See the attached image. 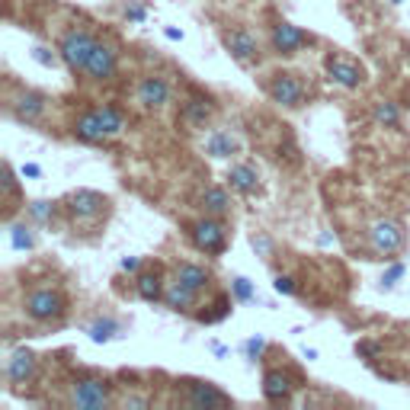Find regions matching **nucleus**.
<instances>
[{
	"label": "nucleus",
	"mask_w": 410,
	"mask_h": 410,
	"mask_svg": "<svg viewBox=\"0 0 410 410\" xmlns=\"http://www.w3.org/2000/svg\"><path fill=\"white\" fill-rule=\"evenodd\" d=\"M407 103H410V93H407Z\"/></svg>",
	"instance_id": "44"
},
{
	"label": "nucleus",
	"mask_w": 410,
	"mask_h": 410,
	"mask_svg": "<svg viewBox=\"0 0 410 410\" xmlns=\"http://www.w3.org/2000/svg\"><path fill=\"white\" fill-rule=\"evenodd\" d=\"M164 289H167V282L160 279V272H138V279H135V292H138L141 301H164Z\"/></svg>",
	"instance_id": "24"
},
{
	"label": "nucleus",
	"mask_w": 410,
	"mask_h": 410,
	"mask_svg": "<svg viewBox=\"0 0 410 410\" xmlns=\"http://www.w3.org/2000/svg\"><path fill=\"white\" fill-rule=\"evenodd\" d=\"M270 42H272V52H276V55L289 58V55H295V52H301L308 45V32L299 29V26H292V23H276Z\"/></svg>",
	"instance_id": "10"
},
{
	"label": "nucleus",
	"mask_w": 410,
	"mask_h": 410,
	"mask_svg": "<svg viewBox=\"0 0 410 410\" xmlns=\"http://www.w3.org/2000/svg\"><path fill=\"white\" fill-rule=\"evenodd\" d=\"M368 241H372V251H375L378 257L391 260L404 247V228L397 222H391V218H378V222H372V228H368Z\"/></svg>",
	"instance_id": "8"
},
{
	"label": "nucleus",
	"mask_w": 410,
	"mask_h": 410,
	"mask_svg": "<svg viewBox=\"0 0 410 410\" xmlns=\"http://www.w3.org/2000/svg\"><path fill=\"white\" fill-rule=\"evenodd\" d=\"M135 97H138V103L145 106V109H151V112L164 109V106L170 103V84L164 80V77H141Z\"/></svg>",
	"instance_id": "12"
},
{
	"label": "nucleus",
	"mask_w": 410,
	"mask_h": 410,
	"mask_svg": "<svg viewBox=\"0 0 410 410\" xmlns=\"http://www.w3.org/2000/svg\"><path fill=\"white\" fill-rule=\"evenodd\" d=\"M407 180H410V167H407Z\"/></svg>",
	"instance_id": "43"
},
{
	"label": "nucleus",
	"mask_w": 410,
	"mask_h": 410,
	"mask_svg": "<svg viewBox=\"0 0 410 410\" xmlns=\"http://www.w3.org/2000/svg\"><path fill=\"white\" fill-rule=\"evenodd\" d=\"M372 119H375L378 126H385V128H397V126H401V106L391 103V100H378L375 109H372Z\"/></svg>",
	"instance_id": "25"
},
{
	"label": "nucleus",
	"mask_w": 410,
	"mask_h": 410,
	"mask_svg": "<svg viewBox=\"0 0 410 410\" xmlns=\"http://www.w3.org/2000/svg\"><path fill=\"white\" fill-rule=\"evenodd\" d=\"M228 183L234 193L241 195H253L260 189V174L251 167V164H234V167L228 170Z\"/></svg>",
	"instance_id": "21"
},
{
	"label": "nucleus",
	"mask_w": 410,
	"mask_h": 410,
	"mask_svg": "<svg viewBox=\"0 0 410 410\" xmlns=\"http://www.w3.org/2000/svg\"><path fill=\"white\" fill-rule=\"evenodd\" d=\"M10 243H13L16 251H32L35 247L32 228H29V224H13V228H10Z\"/></svg>",
	"instance_id": "28"
},
{
	"label": "nucleus",
	"mask_w": 410,
	"mask_h": 410,
	"mask_svg": "<svg viewBox=\"0 0 410 410\" xmlns=\"http://www.w3.org/2000/svg\"><path fill=\"white\" fill-rule=\"evenodd\" d=\"M189 241L199 253L205 257H222L224 247H228V228H224L222 218L215 215H202L199 222L189 224Z\"/></svg>",
	"instance_id": "1"
},
{
	"label": "nucleus",
	"mask_w": 410,
	"mask_h": 410,
	"mask_svg": "<svg viewBox=\"0 0 410 410\" xmlns=\"http://www.w3.org/2000/svg\"><path fill=\"white\" fill-rule=\"evenodd\" d=\"M231 295H234V301H253V285H251V279H243V276L231 279Z\"/></svg>",
	"instance_id": "30"
},
{
	"label": "nucleus",
	"mask_w": 410,
	"mask_h": 410,
	"mask_svg": "<svg viewBox=\"0 0 410 410\" xmlns=\"http://www.w3.org/2000/svg\"><path fill=\"white\" fill-rule=\"evenodd\" d=\"M87 334H90L93 343H106V340H112L116 334H122V324H119L116 318H97Z\"/></svg>",
	"instance_id": "26"
},
{
	"label": "nucleus",
	"mask_w": 410,
	"mask_h": 410,
	"mask_svg": "<svg viewBox=\"0 0 410 410\" xmlns=\"http://www.w3.org/2000/svg\"><path fill=\"white\" fill-rule=\"evenodd\" d=\"M119 71V52L106 42H97L90 52V61H87V74L93 80H112Z\"/></svg>",
	"instance_id": "11"
},
{
	"label": "nucleus",
	"mask_w": 410,
	"mask_h": 410,
	"mask_svg": "<svg viewBox=\"0 0 410 410\" xmlns=\"http://www.w3.org/2000/svg\"><path fill=\"white\" fill-rule=\"evenodd\" d=\"M272 289H276L279 295H295V292H299V285H295V279H292V276H276Z\"/></svg>",
	"instance_id": "31"
},
{
	"label": "nucleus",
	"mask_w": 410,
	"mask_h": 410,
	"mask_svg": "<svg viewBox=\"0 0 410 410\" xmlns=\"http://www.w3.org/2000/svg\"><path fill=\"white\" fill-rule=\"evenodd\" d=\"M23 308H26V314L32 320H39V324H52V320L64 318V311H68V299H64V292H58V289H32V292L26 295V301H23Z\"/></svg>",
	"instance_id": "3"
},
{
	"label": "nucleus",
	"mask_w": 410,
	"mask_h": 410,
	"mask_svg": "<svg viewBox=\"0 0 410 410\" xmlns=\"http://www.w3.org/2000/svg\"><path fill=\"white\" fill-rule=\"evenodd\" d=\"M237 151H241V141L231 132H212L209 138H205V154L215 160H228V157H234Z\"/></svg>",
	"instance_id": "23"
},
{
	"label": "nucleus",
	"mask_w": 410,
	"mask_h": 410,
	"mask_svg": "<svg viewBox=\"0 0 410 410\" xmlns=\"http://www.w3.org/2000/svg\"><path fill=\"white\" fill-rule=\"evenodd\" d=\"M23 176L35 180V176H42V167H39V164H26V167H23Z\"/></svg>",
	"instance_id": "39"
},
{
	"label": "nucleus",
	"mask_w": 410,
	"mask_h": 410,
	"mask_svg": "<svg viewBox=\"0 0 410 410\" xmlns=\"http://www.w3.org/2000/svg\"><path fill=\"white\" fill-rule=\"evenodd\" d=\"M100 39H93L87 29H68L58 42V55L68 64L71 74H87V61H90V52Z\"/></svg>",
	"instance_id": "2"
},
{
	"label": "nucleus",
	"mask_w": 410,
	"mask_h": 410,
	"mask_svg": "<svg viewBox=\"0 0 410 410\" xmlns=\"http://www.w3.org/2000/svg\"><path fill=\"white\" fill-rule=\"evenodd\" d=\"M112 401V385L103 378H80L71 385V404L77 410H100Z\"/></svg>",
	"instance_id": "4"
},
{
	"label": "nucleus",
	"mask_w": 410,
	"mask_h": 410,
	"mask_svg": "<svg viewBox=\"0 0 410 410\" xmlns=\"http://www.w3.org/2000/svg\"><path fill=\"white\" fill-rule=\"evenodd\" d=\"M45 109H49V100L35 90H23L20 97L10 103V112H13L20 122H26V126H35V122L45 116Z\"/></svg>",
	"instance_id": "14"
},
{
	"label": "nucleus",
	"mask_w": 410,
	"mask_h": 410,
	"mask_svg": "<svg viewBox=\"0 0 410 410\" xmlns=\"http://www.w3.org/2000/svg\"><path fill=\"white\" fill-rule=\"evenodd\" d=\"M324 68H327V77H330L334 84L346 87V90H356V87H362V80H366L359 64L346 61V58H340V55H330L324 61Z\"/></svg>",
	"instance_id": "13"
},
{
	"label": "nucleus",
	"mask_w": 410,
	"mask_h": 410,
	"mask_svg": "<svg viewBox=\"0 0 410 410\" xmlns=\"http://www.w3.org/2000/svg\"><path fill=\"white\" fill-rule=\"evenodd\" d=\"M407 64H410V45H407Z\"/></svg>",
	"instance_id": "42"
},
{
	"label": "nucleus",
	"mask_w": 410,
	"mask_h": 410,
	"mask_svg": "<svg viewBox=\"0 0 410 410\" xmlns=\"http://www.w3.org/2000/svg\"><path fill=\"white\" fill-rule=\"evenodd\" d=\"M388 4H394V7H397V4H404V0H388Z\"/></svg>",
	"instance_id": "41"
},
{
	"label": "nucleus",
	"mask_w": 410,
	"mask_h": 410,
	"mask_svg": "<svg viewBox=\"0 0 410 410\" xmlns=\"http://www.w3.org/2000/svg\"><path fill=\"white\" fill-rule=\"evenodd\" d=\"M147 16V10L141 7V4H132V7H126V20H132V23H141Z\"/></svg>",
	"instance_id": "36"
},
{
	"label": "nucleus",
	"mask_w": 410,
	"mask_h": 410,
	"mask_svg": "<svg viewBox=\"0 0 410 410\" xmlns=\"http://www.w3.org/2000/svg\"><path fill=\"white\" fill-rule=\"evenodd\" d=\"M106 209H109V199L93 193V189H77V193L68 195V212H71V218L80 224L100 222V215H106Z\"/></svg>",
	"instance_id": "6"
},
{
	"label": "nucleus",
	"mask_w": 410,
	"mask_h": 410,
	"mask_svg": "<svg viewBox=\"0 0 410 410\" xmlns=\"http://www.w3.org/2000/svg\"><path fill=\"white\" fill-rule=\"evenodd\" d=\"M295 394V385H292V375L282 372V368H266L263 375V397L270 404H289Z\"/></svg>",
	"instance_id": "15"
},
{
	"label": "nucleus",
	"mask_w": 410,
	"mask_h": 410,
	"mask_svg": "<svg viewBox=\"0 0 410 410\" xmlns=\"http://www.w3.org/2000/svg\"><path fill=\"white\" fill-rule=\"evenodd\" d=\"M74 138L87 141V145H103V141H109V135H106V128H103V119H100L97 109L84 112V116H77Z\"/></svg>",
	"instance_id": "17"
},
{
	"label": "nucleus",
	"mask_w": 410,
	"mask_h": 410,
	"mask_svg": "<svg viewBox=\"0 0 410 410\" xmlns=\"http://www.w3.org/2000/svg\"><path fill=\"white\" fill-rule=\"evenodd\" d=\"M174 276L180 279L183 285H189L193 292H205L209 289V282H212V272H209V266H202V263H176L174 266Z\"/></svg>",
	"instance_id": "19"
},
{
	"label": "nucleus",
	"mask_w": 410,
	"mask_h": 410,
	"mask_svg": "<svg viewBox=\"0 0 410 410\" xmlns=\"http://www.w3.org/2000/svg\"><path fill=\"white\" fill-rule=\"evenodd\" d=\"M401 276H404V266H401V263H394V266H391L388 272H385V279H382V282H385V285H388V289H391V285H394V282H397V279H401Z\"/></svg>",
	"instance_id": "37"
},
{
	"label": "nucleus",
	"mask_w": 410,
	"mask_h": 410,
	"mask_svg": "<svg viewBox=\"0 0 410 410\" xmlns=\"http://www.w3.org/2000/svg\"><path fill=\"white\" fill-rule=\"evenodd\" d=\"M97 112H100V119H103V128H106L109 138H116V135L126 132V116H122L116 106H103V109H97Z\"/></svg>",
	"instance_id": "27"
},
{
	"label": "nucleus",
	"mask_w": 410,
	"mask_h": 410,
	"mask_svg": "<svg viewBox=\"0 0 410 410\" xmlns=\"http://www.w3.org/2000/svg\"><path fill=\"white\" fill-rule=\"evenodd\" d=\"M164 32H167V39H174V42H183V32H180V29L167 26V29H164Z\"/></svg>",
	"instance_id": "40"
},
{
	"label": "nucleus",
	"mask_w": 410,
	"mask_h": 410,
	"mask_svg": "<svg viewBox=\"0 0 410 410\" xmlns=\"http://www.w3.org/2000/svg\"><path fill=\"white\" fill-rule=\"evenodd\" d=\"M119 266H122V272H138V270H141V260H138V257H126Z\"/></svg>",
	"instance_id": "38"
},
{
	"label": "nucleus",
	"mask_w": 410,
	"mask_h": 410,
	"mask_svg": "<svg viewBox=\"0 0 410 410\" xmlns=\"http://www.w3.org/2000/svg\"><path fill=\"white\" fill-rule=\"evenodd\" d=\"M266 349V340L263 337H253V340H247V356H251V359H257L260 353H263Z\"/></svg>",
	"instance_id": "35"
},
{
	"label": "nucleus",
	"mask_w": 410,
	"mask_h": 410,
	"mask_svg": "<svg viewBox=\"0 0 410 410\" xmlns=\"http://www.w3.org/2000/svg\"><path fill=\"white\" fill-rule=\"evenodd\" d=\"M186 404L195 410H218L231 407V397L212 382H186Z\"/></svg>",
	"instance_id": "9"
},
{
	"label": "nucleus",
	"mask_w": 410,
	"mask_h": 410,
	"mask_svg": "<svg viewBox=\"0 0 410 410\" xmlns=\"http://www.w3.org/2000/svg\"><path fill=\"white\" fill-rule=\"evenodd\" d=\"M222 42H224V49H228V55L234 58L237 64H243V68H251V64L260 61V42H257V35L247 32L243 26L224 29Z\"/></svg>",
	"instance_id": "7"
},
{
	"label": "nucleus",
	"mask_w": 410,
	"mask_h": 410,
	"mask_svg": "<svg viewBox=\"0 0 410 410\" xmlns=\"http://www.w3.org/2000/svg\"><path fill=\"white\" fill-rule=\"evenodd\" d=\"M29 218H35V222H52L55 218V202H45V199H35L26 205Z\"/></svg>",
	"instance_id": "29"
},
{
	"label": "nucleus",
	"mask_w": 410,
	"mask_h": 410,
	"mask_svg": "<svg viewBox=\"0 0 410 410\" xmlns=\"http://www.w3.org/2000/svg\"><path fill=\"white\" fill-rule=\"evenodd\" d=\"M195 299H199V292H193L189 285H183L176 276L170 279L167 289H164V305H167L170 311H176V314L193 311V308H195Z\"/></svg>",
	"instance_id": "16"
},
{
	"label": "nucleus",
	"mask_w": 410,
	"mask_h": 410,
	"mask_svg": "<svg viewBox=\"0 0 410 410\" xmlns=\"http://www.w3.org/2000/svg\"><path fill=\"white\" fill-rule=\"evenodd\" d=\"M270 100L276 106H282V109H299L301 103H305V84H301V77L292 74V71H279V74H272L270 80Z\"/></svg>",
	"instance_id": "5"
},
{
	"label": "nucleus",
	"mask_w": 410,
	"mask_h": 410,
	"mask_svg": "<svg viewBox=\"0 0 410 410\" xmlns=\"http://www.w3.org/2000/svg\"><path fill=\"white\" fill-rule=\"evenodd\" d=\"M32 58L39 64H45V68H52V64H55V55H52L49 49H42V45H35V49H32Z\"/></svg>",
	"instance_id": "34"
},
{
	"label": "nucleus",
	"mask_w": 410,
	"mask_h": 410,
	"mask_svg": "<svg viewBox=\"0 0 410 410\" xmlns=\"http://www.w3.org/2000/svg\"><path fill=\"white\" fill-rule=\"evenodd\" d=\"M199 205L205 215L224 218L231 212V195H228V189H222V186H205L199 193Z\"/></svg>",
	"instance_id": "20"
},
{
	"label": "nucleus",
	"mask_w": 410,
	"mask_h": 410,
	"mask_svg": "<svg viewBox=\"0 0 410 410\" xmlns=\"http://www.w3.org/2000/svg\"><path fill=\"white\" fill-rule=\"evenodd\" d=\"M253 251L263 253V260H272V241L266 234H257L253 237Z\"/></svg>",
	"instance_id": "32"
},
{
	"label": "nucleus",
	"mask_w": 410,
	"mask_h": 410,
	"mask_svg": "<svg viewBox=\"0 0 410 410\" xmlns=\"http://www.w3.org/2000/svg\"><path fill=\"white\" fill-rule=\"evenodd\" d=\"M180 116L189 128H209V122L215 119V103H212V100H202V97H193L183 103Z\"/></svg>",
	"instance_id": "18"
},
{
	"label": "nucleus",
	"mask_w": 410,
	"mask_h": 410,
	"mask_svg": "<svg viewBox=\"0 0 410 410\" xmlns=\"http://www.w3.org/2000/svg\"><path fill=\"white\" fill-rule=\"evenodd\" d=\"M16 189H20V186H16V176H13V170H10V164H7V167H4V195L10 199V195H16Z\"/></svg>",
	"instance_id": "33"
},
{
	"label": "nucleus",
	"mask_w": 410,
	"mask_h": 410,
	"mask_svg": "<svg viewBox=\"0 0 410 410\" xmlns=\"http://www.w3.org/2000/svg\"><path fill=\"white\" fill-rule=\"evenodd\" d=\"M32 375H35V356L29 349H16L7 362V378L13 385H26Z\"/></svg>",
	"instance_id": "22"
}]
</instances>
